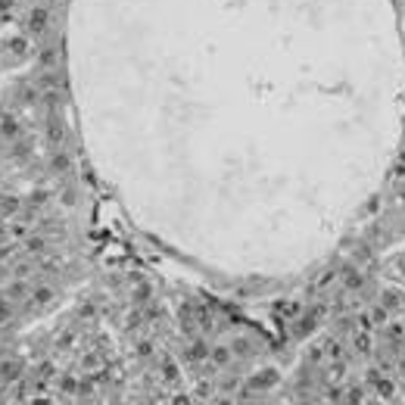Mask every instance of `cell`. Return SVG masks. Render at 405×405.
Wrapping results in <instances>:
<instances>
[{
  "instance_id": "obj_4",
  "label": "cell",
  "mask_w": 405,
  "mask_h": 405,
  "mask_svg": "<svg viewBox=\"0 0 405 405\" xmlns=\"http://www.w3.org/2000/svg\"><path fill=\"white\" fill-rule=\"evenodd\" d=\"M209 352H212V349H209V343H206V340H193L187 356H190L193 361H202V359H209Z\"/></svg>"
},
{
  "instance_id": "obj_17",
  "label": "cell",
  "mask_w": 405,
  "mask_h": 405,
  "mask_svg": "<svg viewBox=\"0 0 405 405\" xmlns=\"http://www.w3.org/2000/svg\"><path fill=\"white\" fill-rule=\"evenodd\" d=\"M13 6V0H0V10H10Z\"/></svg>"
},
{
  "instance_id": "obj_1",
  "label": "cell",
  "mask_w": 405,
  "mask_h": 405,
  "mask_svg": "<svg viewBox=\"0 0 405 405\" xmlns=\"http://www.w3.org/2000/svg\"><path fill=\"white\" fill-rule=\"evenodd\" d=\"M47 22H50V16H47L44 6H31L28 16H25V31H28L31 38H38V35L47 31Z\"/></svg>"
},
{
  "instance_id": "obj_5",
  "label": "cell",
  "mask_w": 405,
  "mask_h": 405,
  "mask_svg": "<svg viewBox=\"0 0 405 405\" xmlns=\"http://www.w3.org/2000/svg\"><path fill=\"white\" fill-rule=\"evenodd\" d=\"M16 134H19V122L13 119V115H3V119H0V137H16Z\"/></svg>"
},
{
  "instance_id": "obj_16",
  "label": "cell",
  "mask_w": 405,
  "mask_h": 405,
  "mask_svg": "<svg viewBox=\"0 0 405 405\" xmlns=\"http://www.w3.org/2000/svg\"><path fill=\"white\" fill-rule=\"evenodd\" d=\"M175 405H190V402H187V396H178V399H175Z\"/></svg>"
},
{
  "instance_id": "obj_18",
  "label": "cell",
  "mask_w": 405,
  "mask_h": 405,
  "mask_svg": "<svg viewBox=\"0 0 405 405\" xmlns=\"http://www.w3.org/2000/svg\"><path fill=\"white\" fill-rule=\"evenodd\" d=\"M218 405H231V402H227V399H222V402H218Z\"/></svg>"
},
{
  "instance_id": "obj_9",
  "label": "cell",
  "mask_w": 405,
  "mask_h": 405,
  "mask_svg": "<svg viewBox=\"0 0 405 405\" xmlns=\"http://www.w3.org/2000/svg\"><path fill=\"white\" fill-rule=\"evenodd\" d=\"M47 140L50 143H63V125L60 122H50L47 125Z\"/></svg>"
},
{
  "instance_id": "obj_7",
  "label": "cell",
  "mask_w": 405,
  "mask_h": 405,
  "mask_svg": "<svg viewBox=\"0 0 405 405\" xmlns=\"http://www.w3.org/2000/svg\"><path fill=\"white\" fill-rule=\"evenodd\" d=\"M209 359H212L215 365H227V361H231V349H227V346H215V349L209 352Z\"/></svg>"
},
{
  "instance_id": "obj_3",
  "label": "cell",
  "mask_w": 405,
  "mask_h": 405,
  "mask_svg": "<svg viewBox=\"0 0 405 405\" xmlns=\"http://www.w3.org/2000/svg\"><path fill=\"white\" fill-rule=\"evenodd\" d=\"M56 60H60V53H56V47H41V53H38V63H41V69H53Z\"/></svg>"
},
{
  "instance_id": "obj_15",
  "label": "cell",
  "mask_w": 405,
  "mask_h": 405,
  "mask_svg": "<svg viewBox=\"0 0 405 405\" xmlns=\"http://www.w3.org/2000/svg\"><path fill=\"white\" fill-rule=\"evenodd\" d=\"M31 405H53V402L44 399V396H38V399H31Z\"/></svg>"
},
{
  "instance_id": "obj_12",
  "label": "cell",
  "mask_w": 405,
  "mask_h": 405,
  "mask_svg": "<svg viewBox=\"0 0 405 405\" xmlns=\"http://www.w3.org/2000/svg\"><path fill=\"white\" fill-rule=\"evenodd\" d=\"M44 247H47L44 237H28V240H25V249H28V252H44Z\"/></svg>"
},
{
  "instance_id": "obj_6",
  "label": "cell",
  "mask_w": 405,
  "mask_h": 405,
  "mask_svg": "<svg viewBox=\"0 0 405 405\" xmlns=\"http://www.w3.org/2000/svg\"><path fill=\"white\" fill-rule=\"evenodd\" d=\"M3 293H6V299H13V302H16V299H22V296H28V284H22V277H19V281H13V284H10V287H6V290H3Z\"/></svg>"
},
{
  "instance_id": "obj_13",
  "label": "cell",
  "mask_w": 405,
  "mask_h": 405,
  "mask_svg": "<svg viewBox=\"0 0 405 405\" xmlns=\"http://www.w3.org/2000/svg\"><path fill=\"white\" fill-rule=\"evenodd\" d=\"M50 165H53V172H66V168H69V159H66L63 153H56V156H53V162H50Z\"/></svg>"
},
{
  "instance_id": "obj_14",
  "label": "cell",
  "mask_w": 405,
  "mask_h": 405,
  "mask_svg": "<svg viewBox=\"0 0 405 405\" xmlns=\"http://www.w3.org/2000/svg\"><path fill=\"white\" fill-rule=\"evenodd\" d=\"M63 390L66 393H75V390H81V386L75 383V377H63Z\"/></svg>"
},
{
  "instance_id": "obj_11",
  "label": "cell",
  "mask_w": 405,
  "mask_h": 405,
  "mask_svg": "<svg viewBox=\"0 0 405 405\" xmlns=\"http://www.w3.org/2000/svg\"><path fill=\"white\" fill-rule=\"evenodd\" d=\"M31 299H35V302H41V306H47V302L53 299V290H50V287H38V290L31 293Z\"/></svg>"
},
{
  "instance_id": "obj_8",
  "label": "cell",
  "mask_w": 405,
  "mask_h": 405,
  "mask_svg": "<svg viewBox=\"0 0 405 405\" xmlns=\"http://www.w3.org/2000/svg\"><path fill=\"white\" fill-rule=\"evenodd\" d=\"M13 318V299H6V293L0 296V324H6Z\"/></svg>"
},
{
  "instance_id": "obj_10",
  "label": "cell",
  "mask_w": 405,
  "mask_h": 405,
  "mask_svg": "<svg viewBox=\"0 0 405 405\" xmlns=\"http://www.w3.org/2000/svg\"><path fill=\"white\" fill-rule=\"evenodd\" d=\"M16 209H19V200L16 197H0V212L3 215H13Z\"/></svg>"
},
{
  "instance_id": "obj_2",
  "label": "cell",
  "mask_w": 405,
  "mask_h": 405,
  "mask_svg": "<svg viewBox=\"0 0 405 405\" xmlns=\"http://www.w3.org/2000/svg\"><path fill=\"white\" fill-rule=\"evenodd\" d=\"M19 374H22V365H19V361L0 356V383H13Z\"/></svg>"
}]
</instances>
